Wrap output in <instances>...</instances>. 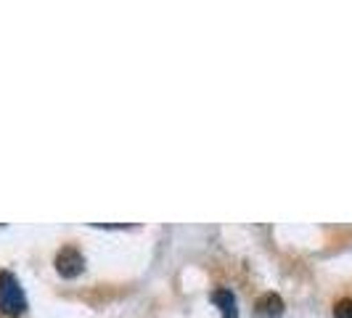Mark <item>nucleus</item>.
<instances>
[{"label":"nucleus","mask_w":352,"mask_h":318,"mask_svg":"<svg viewBox=\"0 0 352 318\" xmlns=\"http://www.w3.org/2000/svg\"><path fill=\"white\" fill-rule=\"evenodd\" d=\"M85 268V257L80 255L77 247H64L58 255H56V271L64 276V279H74L80 276Z\"/></svg>","instance_id":"nucleus-2"},{"label":"nucleus","mask_w":352,"mask_h":318,"mask_svg":"<svg viewBox=\"0 0 352 318\" xmlns=\"http://www.w3.org/2000/svg\"><path fill=\"white\" fill-rule=\"evenodd\" d=\"M254 316L257 318H281L283 316V300L278 295H273V292H267L263 295L257 305H254Z\"/></svg>","instance_id":"nucleus-3"},{"label":"nucleus","mask_w":352,"mask_h":318,"mask_svg":"<svg viewBox=\"0 0 352 318\" xmlns=\"http://www.w3.org/2000/svg\"><path fill=\"white\" fill-rule=\"evenodd\" d=\"M212 300H214V305L220 308L223 318H239V310H236V297H233V292H230V289H217V292L212 295Z\"/></svg>","instance_id":"nucleus-4"},{"label":"nucleus","mask_w":352,"mask_h":318,"mask_svg":"<svg viewBox=\"0 0 352 318\" xmlns=\"http://www.w3.org/2000/svg\"><path fill=\"white\" fill-rule=\"evenodd\" d=\"M0 310L6 316H21L27 310V297L11 273H0Z\"/></svg>","instance_id":"nucleus-1"},{"label":"nucleus","mask_w":352,"mask_h":318,"mask_svg":"<svg viewBox=\"0 0 352 318\" xmlns=\"http://www.w3.org/2000/svg\"><path fill=\"white\" fill-rule=\"evenodd\" d=\"M334 316L336 318H352V300L347 297V300H339L334 305Z\"/></svg>","instance_id":"nucleus-5"}]
</instances>
